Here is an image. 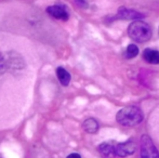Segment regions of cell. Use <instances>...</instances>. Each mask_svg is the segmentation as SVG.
<instances>
[{"mask_svg":"<svg viewBox=\"0 0 159 158\" xmlns=\"http://www.w3.org/2000/svg\"><path fill=\"white\" fill-rule=\"evenodd\" d=\"M143 118H144L143 112L136 106H127V107L121 108L116 116L118 124L125 127L138 126L139 124L142 122Z\"/></svg>","mask_w":159,"mask_h":158,"instance_id":"1","label":"cell"},{"mask_svg":"<svg viewBox=\"0 0 159 158\" xmlns=\"http://www.w3.org/2000/svg\"><path fill=\"white\" fill-rule=\"evenodd\" d=\"M128 35L136 42H146L152 37V28L147 23L138 20L130 24Z\"/></svg>","mask_w":159,"mask_h":158,"instance_id":"2","label":"cell"},{"mask_svg":"<svg viewBox=\"0 0 159 158\" xmlns=\"http://www.w3.org/2000/svg\"><path fill=\"white\" fill-rule=\"evenodd\" d=\"M141 158H159V153L149 135H142L140 140Z\"/></svg>","mask_w":159,"mask_h":158,"instance_id":"3","label":"cell"},{"mask_svg":"<svg viewBox=\"0 0 159 158\" xmlns=\"http://www.w3.org/2000/svg\"><path fill=\"white\" fill-rule=\"evenodd\" d=\"M135 150H136V146H135V144H134V142L127 141V142H125V143L116 144L114 154L119 157H127V156H130V155L134 154Z\"/></svg>","mask_w":159,"mask_h":158,"instance_id":"4","label":"cell"},{"mask_svg":"<svg viewBox=\"0 0 159 158\" xmlns=\"http://www.w3.org/2000/svg\"><path fill=\"white\" fill-rule=\"evenodd\" d=\"M117 17L124 20H141V19H144V15L142 13L138 12V11L130 10V9L127 8H120L118 10Z\"/></svg>","mask_w":159,"mask_h":158,"instance_id":"5","label":"cell"},{"mask_svg":"<svg viewBox=\"0 0 159 158\" xmlns=\"http://www.w3.org/2000/svg\"><path fill=\"white\" fill-rule=\"evenodd\" d=\"M47 12L54 19L63 20V21H66L68 19V13H67L66 9L62 6H51L47 9Z\"/></svg>","mask_w":159,"mask_h":158,"instance_id":"6","label":"cell"},{"mask_svg":"<svg viewBox=\"0 0 159 158\" xmlns=\"http://www.w3.org/2000/svg\"><path fill=\"white\" fill-rule=\"evenodd\" d=\"M143 57L147 63L159 64V52L153 49H145L143 51Z\"/></svg>","mask_w":159,"mask_h":158,"instance_id":"7","label":"cell"},{"mask_svg":"<svg viewBox=\"0 0 159 158\" xmlns=\"http://www.w3.org/2000/svg\"><path fill=\"white\" fill-rule=\"evenodd\" d=\"M57 78H59L60 82L65 87L68 86L69 82H70V74L63 67L57 68Z\"/></svg>","mask_w":159,"mask_h":158,"instance_id":"8","label":"cell"},{"mask_svg":"<svg viewBox=\"0 0 159 158\" xmlns=\"http://www.w3.org/2000/svg\"><path fill=\"white\" fill-rule=\"evenodd\" d=\"M82 127H84V131L88 133H96L98 130V121H96L95 119L93 118H89L87 120H84V124H82Z\"/></svg>","mask_w":159,"mask_h":158,"instance_id":"9","label":"cell"},{"mask_svg":"<svg viewBox=\"0 0 159 158\" xmlns=\"http://www.w3.org/2000/svg\"><path fill=\"white\" fill-rule=\"evenodd\" d=\"M98 151L103 156H109V155L114 154L115 152V145H113L111 143H102L98 146Z\"/></svg>","mask_w":159,"mask_h":158,"instance_id":"10","label":"cell"},{"mask_svg":"<svg viewBox=\"0 0 159 158\" xmlns=\"http://www.w3.org/2000/svg\"><path fill=\"white\" fill-rule=\"evenodd\" d=\"M139 54V48L135 44H129L126 50V57L128 59H133Z\"/></svg>","mask_w":159,"mask_h":158,"instance_id":"11","label":"cell"},{"mask_svg":"<svg viewBox=\"0 0 159 158\" xmlns=\"http://www.w3.org/2000/svg\"><path fill=\"white\" fill-rule=\"evenodd\" d=\"M7 65H8V63H7L6 57H4L3 55H2V53L0 52V74L3 72L4 68L7 67Z\"/></svg>","mask_w":159,"mask_h":158,"instance_id":"12","label":"cell"},{"mask_svg":"<svg viewBox=\"0 0 159 158\" xmlns=\"http://www.w3.org/2000/svg\"><path fill=\"white\" fill-rule=\"evenodd\" d=\"M67 158H81V156L79 154H77V153H73V154L68 155Z\"/></svg>","mask_w":159,"mask_h":158,"instance_id":"13","label":"cell"}]
</instances>
